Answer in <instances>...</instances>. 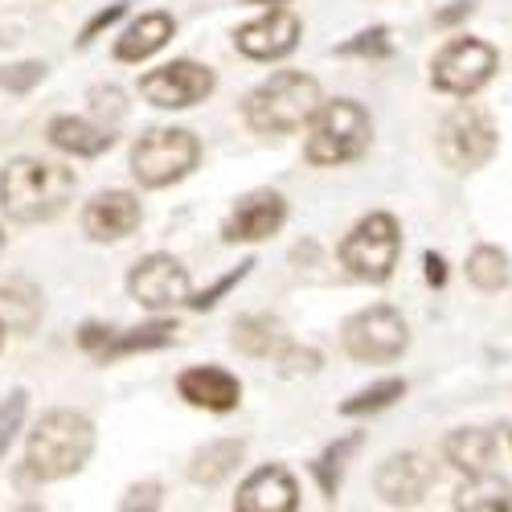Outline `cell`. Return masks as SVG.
<instances>
[{"mask_svg": "<svg viewBox=\"0 0 512 512\" xmlns=\"http://www.w3.org/2000/svg\"><path fill=\"white\" fill-rule=\"evenodd\" d=\"M242 455H246V443H242V439L205 443V447L193 455V463H189V480L201 484V488H218V484L234 472V467L242 463Z\"/></svg>", "mask_w": 512, "mask_h": 512, "instance_id": "obj_21", "label": "cell"}, {"mask_svg": "<svg viewBox=\"0 0 512 512\" xmlns=\"http://www.w3.org/2000/svg\"><path fill=\"white\" fill-rule=\"evenodd\" d=\"M455 508H463V512H500V508H512V488L500 476H492V472L467 476V484L455 492Z\"/></svg>", "mask_w": 512, "mask_h": 512, "instance_id": "obj_24", "label": "cell"}, {"mask_svg": "<svg viewBox=\"0 0 512 512\" xmlns=\"http://www.w3.org/2000/svg\"><path fill=\"white\" fill-rule=\"evenodd\" d=\"M406 345H410V328H406L402 312L390 304L365 308L345 324V353L361 365L398 361L406 353Z\"/></svg>", "mask_w": 512, "mask_h": 512, "instance_id": "obj_8", "label": "cell"}, {"mask_svg": "<svg viewBox=\"0 0 512 512\" xmlns=\"http://www.w3.org/2000/svg\"><path fill=\"white\" fill-rule=\"evenodd\" d=\"M250 267H254V263L246 259V263H238V267H234L230 275H222V279L213 283V287H205V291L189 295V308H193V312H205V308H213V304H218V300H222V295H226L230 287H238V283H242V279L250 275Z\"/></svg>", "mask_w": 512, "mask_h": 512, "instance_id": "obj_31", "label": "cell"}, {"mask_svg": "<svg viewBox=\"0 0 512 512\" xmlns=\"http://www.w3.org/2000/svg\"><path fill=\"white\" fill-rule=\"evenodd\" d=\"M238 512H295L300 508V488H295L287 467H259L234 496Z\"/></svg>", "mask_w": 512, "mask_h": 512, "instance_id": "obj_17", "label": "cell"}, {"mask_svg": "<svg viewBox=\"0 0 512 512\" xmlns=\"http://www.w3.org/2000/svg\"><path fill=\"white\" fill-rule=\"evenodd\" d=\"M213 87H218L213 70L201 66V62H189V58L168 62V66H160V70H152V74L140 78V95L152 107H160V111L197 107V103H205L213 95Z\"/></svg>", "mask_w": 512, "mask_h": 512, "instance_id": "obj_10", "label": "cell"}, {"mask_svg": "<svg viewBox=\"0 0 512 512\" xmlns=\"http://www.w3.org/2000/svg\"><path fill=\"white\" fill-rule=\"evenodd\" d=\"M361 447V435H349V439H340V443H332L316 463H312V476H316V484H320V492L328 496V500H336V488H340V476H345V459L353 455Z\"/></svg>", "mask_w": 512, "mask_h": 512, "instance_id": "obj_28", "label": "cell"}, {"mask_svg": "<svg viewBox=\"0 0 512 512\" xmlns=\"http://www.w3.org/2000/svg\"><path fill=\"white\" fill-rule=\"evenodd\" d=\"M398 254H402V230L394 213H369L340 242V263L361 283H386L398 267Z\"/></svg>", "mask_w": 512, "mask_h": 512, "instance_id": "obj_6", "label": "cell"}, {"mask_svg": "<svg viewBox=\"0 0 512 512\" xmlns=\"http://www.w3.org/2000/svg\"><path fill=\"white\" fill-rule=\"evenodd\" d=\"M508 443H512V431H508Z\"/></svg>", "mask_w": 512, "mask_h": 512, "instance_id": "obj_43", "label": "cell"}, {"mask_svg": "<svg viewBox=\"0 0 512 512\" xmlns=\"http://www.w3.org/2000/svg\"><path fill=\"white\" fill-rule=\"evenodd\" d=\"M127 291L132 300L144 304L148 312H164V308H177V304H189V271L173 259V254H148L132 267L127 275Z\"/></svg>", "mask_w": 512, "mask_h": 512, "instance_id": "obj_11", "label": "cell"}, {"mask_svg": "<svg viewBox=\"0 0 512 512\" xmlns=\"http://www.w3.org/2000/svg\"><path fill=\"white\" fill-rule=\"evenodd\" d=\"M173 17L168 13H144L132 29H127L119 41H115V58L119 62H144L152 54H160L168 46V37H173Z\"/></svg>", "mask_w": 512, "mask_h": 512, "instance_id": "obj_19", "label": "cell"}, {"mask_svg": "<svg viewBox=\"0 0 512 512\" xmlns=\"http://www.w3.org/2000/svg\"><path fill=\"white\" fill-rule=\"evenodd\" d=\"M496 74V50L488 41H476V37H455L451 46L439 50V58L431 62V82L435 91H447V95H476L484 82Z\"/></svg>", "mask_w": 512, "mask_h": 512, "instance_id": "obj_9", "label": "cell"}, {"mask_svg": "<svg viewBox=\"0 0 512 512\" xmlns=\"http://www.w3.org/2000/svg\"><path fill=\"white\" fill-rule=\"evenodd\" d=\"M340 58H390L394 54V41H390V29L386 25H373V29H361L357 37H349L345 46H336Z\"/></svg>", "mask_w": 512, "mask_h": 512, "instance_id": "obj_29", "label": "cell"}, {"mask_svg": "<svg viewBox=\"0 0 512 512\" xmlns=\"http://www.w3.org/2000/svg\"><path fill=\"white\" fill-rule=\"evenodd\" d=\"M287 222V201L271 189H259L234 205V213L222 226L226 242H263L271 234H279V226Z\"/></svg>", "mask_w": 512, "mask_h": 512, "instance_id": "obj_14", "label": "cell"}, {"mask_svg": "<svg viewBox=\"0 0 512 512\" xmlns=\"http://www.w3.org/2000/svg\"><path fill=\"white\" fill-rule=\"evenodd\" d=\"M320 82L300 70H279L271 74L259 91L246 99V123L259 136H287L312 123L320 111Z\"/></svg>", "mask_w": 512, "mask_h": 512, "instance_id": "obj_3", "label": "cell"}, {"mask_svg": "<svg viewBox=\"0 0 512 512\" xmlns=\"http://www.w3.org/2000/svg\"><path fill=\"white\" fill-rule=\"evenodd\" d=\"M431 484H435V463L426 455H414V451L390 455L377 467V480H373L377 496L390 508H414L426 492H431Z\"/></svg>", "mask_w": 512, "mask_h": 512, "instance_id": "obj_12", "label": "cell"}, {"mask_svg": "<svg viewBox=\"0 0 512 512\" xmlns=\"http://www.w3.org/2000/svg\"><path fill=\"white\" fill-rule=\"evenodd\" d=\"M275 361H279V373H283V377H312V373L320 369V353H316V349H291V345H287Z\"/></svg>", "mask_w": 512, "mask_h": 512, "instance_id": "obj_33", "label": "cell"}, {"mask_svg": "<svg viewBox=\"0 0 512 512\" xmlns=\"http://www.w3.org/2000/svg\"><path fill=\"white\" fill-rule=\"evenodd\" d=\"M111 340H115V332H111V328H103V324H82V328H78V345L87 349V353H95V357L111 345Z\"/></svg>", "mask_w": 512, "mask_h": 512, "instance_id": "obj_36", "label": "cell"}, {"mask_svg": "<svg viewBox=\"0 0 512 512\" xmlns=\"http://www.w3.org/2000/svg\"><path fill=\"white\" fill-rule=\"evenodd\" d=\"M41 316V300H37V291L29 283H9V287H0V320H5L9 328L17 332H29Z\"/></svg>", "mask_w": 512, "mask_h": 512, "instance_id": "obj_26", "label": "cell"}, {"mask_svg": "<svg viewBox=\"0 0 512 512\" xmlns=\"http://www.w3.org/2000/svg\"><path fill=\"white\" fill-rule=\"evenodd\" d=\"M0 349H5V320H0Z\"/></svg>", "mask_w": 512, "mask_h": 512, "instance_id": "obj_41", "label": "cell"}, {"mask_svg": "<svg viewBox=\"0 0 512 512\" xmlns=\"http://www.w3.org/2000/svg\"><path fill=\"white\" fill-rule=\"evenodd\" d=\"M234 349L246 357H279L287 349V328L275 316H242L234 320Z\"/></svg>", "mask_w": 512, "mask_h": 512, "instance_id": "obj_22", "label": "cell"}, {"mask_svg": "<svg viewBox=\"0 0 512 512\" xmlns=\"http://www.w3.org/2000/svg\"><path fill=\"white\" fill-rule=\"evenodd\" d=\"M140 218H144L140 201L127 189H111V193H99L87 209H82V230H87L95 242H119L140 226Z\"/></svg>", "mask_w": 512, "mask_h": 512, "instance_id": "obj_16", "label": "cell"}, {"mask_svg": "<svg viewBox=\"0 0 512 512\" xmlns=\"http://www.w3.org/2000/svg\"><path fill=\"white\" fill-rule=\"evenodd\" d=\"M119 508H160V484H140V488H132L123 500H119Z\"/></svg>", "mask_w": 512, "mask_h": 512, "instance_id": "obj_37", "label": "cell"}, {"mask_svg": "<svg viewBox=\"0 0 512 512\" xmlns=\"http://www.w3.org/2000/svg\"><path fill=\"white\" fill-rule=\"evenodd\" d=\"M0 250H5V230H0Z\"/></svg>", "mask_w": 512, "mask_h": 512, "instance_id": "obj_42", "label": "cell"}, {"mask_svg": "<svg viewBox=\"0 0 512 512\" xmlns=\"http://www.w3.org/2000/svg\"><path fill=\"white\" fill-rule=\"evenodd\" d=\"M201 160V144L185 127H152L132 148V177L144 189H164L189 177Z\"/></svg>", "mask_w": 512, "mask_h": 512, "instance_id": "obj_5", "label": "cell"}, {"mask_svg": "<svg viewBox=\"0 0 512 512\" xmlns=\"http://www.w3.org/2000/svg\"><path fill=\"white\" fill-rule=\"evenodd\" d=\"M246 5H283V0H246Z\"/></svg>", "mask_w": 512, "mask_h": 512, "instance_id": "obj_40", "label": "cell"}, {"mask_svg": "<svg viewBox=\"0 0 512 512\" xmlns=\"http://www.w3.org/2000/svg\"><path fill=\"white\" fill-rule=\"evenodd\" d=\"M25 406H29V394H25V390H17V394H13L5 406H0V459H5L9 443H13V439H17V431H21Z\"/></svg>", "mask_w": 512, "mask_h": 512, "instance_id": "obj_32", "label": "cell"}, {"mask_svg": "<svg viewBox=\"0 0 512 512\" xmlns=\"http://www.w3.org/2000/svg\"><path fill=\"white\" fill-rule=\"evenodd\" d=\"M123 13H127V0H115V5L99 9V13H95V17L87 21V25H82V33H78V46H91V41H95V37H99L103 29H111V25H115V21L123 17Z\"/></svg>", "mask_w": 512, "mask_h": 512, "instance_id": "obj_35", "label": "cell"}, {"mask_svg": "<svg viewBox=\"0 0 512 512\" xmlns=\"http://www.w3.org/2000/svg\"><path fill=\"white\" fill-rule=\"evenodd\" d=\"M177 394L197 406V410H213V414H230L242 402V381L218 365H193L177 377Z\"/></svg>", "mask_w": 512, "mask_h": 512, "instance_id": "obj_15", "label": "cell"}, {"mask_svg": "<svg viewBox=\"0 0 512 512\" xmlns=\"http://www.w3.org/2000/svg\"><path fill=\"white\" fill-rule=\"evenodd\" d=\"M422 267H426V283H431V287H443V283H447V263H443V254L426 250V254H422Z\"/></svg>", "mask_w": 512, "mask_h": 512, "instance_id": "obj_39", "label": "cell"}, {"mask_svg": "<svg viewBox=\"0 0 512 512\" xmlns=\"http://www.w3.org/2000/svg\"><path fill=\"white\" fill-rule=\"evenodd\" d=\"M496 123L484 107L476 103H459L443 123H439V156L455 173H476L496 156Z\"/></svg>", "mask_w": 512, "mask_h": 512, "instance_id": "obj_7", "label": "cell"}, {"mask_svg": "<svg viewBox=\"0 0 512 512\" xmlns=\"http://www.w3.org/2000/svg\"><path fill=\"white\" fill-rule=\"evenodd\" d=\"M373 136V119L357 99H336V103H320V111L308 123V144L304 156L320 168L332 164H349L357 156H365Z\"/></svg>", "mask_w": 512, "mask_h": 512, "instance_id": "obj_4", "label": "cell"}, {"mask_svg": "<svg viewBox=\"0 0 512 512\" xmlns=\"http://www.w3.org/2000/svg\"><path fill=\"white\" fill-rule=\"evenodd\" d=\"M46 62H17V66H0V91L9 95H29L41 78H46Z\"/></svg>", "mask_w": 512, "mask_h": 512, "instance_id": "obj_30", "label": "cell"}, {"mask_svg": "<svg viewBox=\"0 0 512 512\" xmlns=\"http://www.w3.org/2000/svg\"><path fill=\"white\" fill-rule=\"evenodd\" d=\"M50 144L70 156H103L115 144V127L78 119V115H58L50 119Z\"/></svg>", "mask_w": 512, "mask_h": 512, "instance_id": "obj_18", "label": "cell"}, {"mask_svg": "<svg viewBox=\"0 0 512 512\" xmlns=\"http://www.w3.org/2000/svg\"><path fill=\"white\" fill-rule=\"evenodd\" d=\"M74 185L78 181L66 164L21 156L0 173V209L13 222H50L74 197Z\"/></svg>", "mask_w": 512, "mask_h": 512, "instance_id": "obj_1", "label": "cell"}, {"mask_svg": "<svg viewBox=\"0 0 512 512\" xmlns=\"http://www.w3.org/2000/svg\"><path fill=\"white\" fill-rule=\"evenodd\" d=\"M95 451V426L87 414L74 410H50L33 426L29 435V455H25V472L33 480H66L87 467Z\"/></svg>", "mask_w": 512, "mask_h": 512, "instance_id": "obj_2", "label": "cell"}, {"mask_svg": "<svg viewBox=\"0 0 512 512\" xmlns=\"http://www.w3.org/2000/svg\"><path fill=\"white\" fill-rule=\"evenodd\" d=\"M177 340V324L173 320H152L144 328H132V332H123L115 336L111 345L99 353V361H119V357H132V353H148V349H164V345H173Z\"/></svg>", "mask_w": 512, "mask_h": 512, "instance_id": "obj_23", "label": "cell"}, {"mask_svg": "<svg viewBox=\"0 0 512 512\" xmlns=\"http://www.w3.org/2000/svg\"><path fill=\"white\" fill-rule=\"evenodd\" d=\"M443 459L455 467V472H467V476L492 472L496 435H492V431H455V435H447V443H443Z\"/></svg>", "mask_w": 512, "mask_h": 512, "instance_id": "obj_20", "label": "cell"}, {"mask_svg": "<svg viewBox=\"0 0 512 512\" xmlns=\"http://www.w3.org/2000/svg\"><path fill=\"white\" fill-rule=\"evenodd\" d=\"M467 279H472V287L480 291H504L508 279H512V263H508V254L500 246H476L472 250V259H467Z\"/></svg>", "mask_w": 512, "mask_h": 512, "instance_id": "obj_25", "label": "cell"}, {"mask_svg": "<svg viewBox=\"0 0 512 512\" xmlns=\"http://www.w3.org/2000/svg\"><path fill=\"white\" fill-rule=\"evenodd\" d=\"M472 13H476V5H472V0H455V5H447L443 13H435V29H451V25L467 21Z\"/></svg>", "mask_w": 512, "mask_h": 512, "instance_id": "obj_38", "label": "cell"}, {"mask_svg": "<svg viewBox=\"0 0 512 512\" xmlns=\"http://www.w3.org/2000/svg\"><path fill=\"white\" fill-rule=\"evenodd\" d=\"M234 46L254 58V62H275L287 58L295 46H300V17L287 13V9H271L267 17L250 21L234 33Z\"/></svg>", "mask_w": 512, "mask_h": 512, "instance_id": "obj_13", "label": "cell"}, {"mask_svg": "<svg viewBox=\"0 0 512 512\" xmlns=\"http://www.w3.org/2000/svg\"><path fill=\"white\" fill-rule=\"evenodd\" d=\"M91 111H95V119L99 123H107V127H115L119 119H123V95L115 91V87H95L91 91Z\"/></svg>", "mask_w": 512, "mask_h": 512, "instance_id": "obj_34", "label": "cell"}, {"mask_svg": "<svg viewBox=\"0 0 512 512\" xmlns=\"http://www.w3.org/2000/svg\"><path fill=\"white\" fill-rule=\"evenodd\" d=\"M398 398H406V381L402 377H386V381H377V386L353 394L349 402H340V414L345 418H365V414H377V410L394 406Z\"/></svg>", "mask_w": 512, "mask_h": 512, "instance_id": "obj_27", "label": "cell"}]
</instances>
